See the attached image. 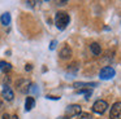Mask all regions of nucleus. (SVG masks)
I'll return each instance as SVG.
<instances>
[{
	"label": "nucleus",
	"mask_w": 121,
	"mask_h": 119,
	"mask_svg": "<svg viewBox=\"0 0 121 119\" xmlns=\"http://www.w3.org/2000/svg\"><path fill=\"white\" fill-rule=\"evenodd\" d=\"M82 113V107L79 105H69L65 110V114L68 116H76Z\"/></svg>",
	"instance_id": "39448f33"
},
{
	"label": "nucleus",
	"mask_w": 121,
	"mask_h": 119,
	"mask_svg": "<svg viewBox=\"0 0 121 119\" xmlns=\"http://www.w3.org/2000/svg\"><path fill=\"white\" fill-rule=\"evenodd\" d=\"M78 93H85V96H86V100H89L90 96H91V91H90V89H79Z\"/></svg>",
	"instance_id": "4468645a"
},
{
	"label": "nucleus",
	"mask_w": 121,
	"mask_h": 119,
	"mask_svg": "<svg viewBox=\"0 0 121 119\" xmlns=\"http://www.w3.org/2000/svg\"><path fill=\"white\" fill-rule=\"evenodd\" d=\"M26 70H31V65H26Z\"/></svg>",
	"instance_id": "a211bd4d"
},
{
	"label": "nucleus",
	"mask_w": 121,
	"mask_h": 119,
	"mask_svg": "<svg viewBox=\"0 0 121 119\" xmlns=\"http://www.w3.org/2000/svg\"><path fill=\"white\" fill-rule=\"evenodd\" d=\"M0 70L3 72H9L12 70V65L9 62H5V61H0Z\"/></svg>",
	"instance_id": "9d476101"
},
{
	"label": "nucleus",
	"mask_w": 121,
	"mask_h": 119,
	"mask_svg": "<svg viewBox=\"0 0 121 119\" xmlns=\"http://www.w3.org/2000/svg\"><path fill=\"white\" fill-rule=\"evenodd\" d=\"M12 119H18V118H17V115H13V116H12Z\"/></svg>",
	"instance_id": "aec40b11"
},
{
	"label": "nucleus",
	"mask_w": 121,
	"mask_h": 119,
	"mask_svg": "<svg viewBox=\"0 0 121 119\" xmlns=\"http://www.w3.org/2000/svg\"><path fill=\"white\" fill-rule=\"evenodd\" d=\"M70 56H72V51L69 49V47H64V48L61 49V52H60V57L63 60H66Z\"/></svg>",
	"instance_id": "1a4fd4ad"
},
{
	"label": "nucleus",
	"mask_w": 121,
	"mask_h": 119,
	"mask_svg": "<svg viewBox=\"0 0 121 119\" xmlns=\"http://www.w3.org/2000/svg\"><path fill=\"white\" fill-rule=\"evenodd\" d=\"M3 97L5 98L7 101H12V100H13L14 95H13V91H12L11 87L5 85V87L3 88Z\"/></svg>",
	"instance_id": "423d86ee"
},
{
	"label": "nucleus",
	"mask_w": 121,
	"mask_h": 119,
	"mask_svg": "<svg viewBox=\"0 0 121 119\" xmlns=\"http://www.w3.org/2000/svg\"><path fill=\"white\" fill-rule=\"evenodd\" d=\"M78 116H79L78 119H91V115L89 113H81Z\"/></svg>",
	"instance_id": "2eb2a0df"
},
{
	"label": "nucleus",
	"mask_w": 121,
	"mask_h": 119,
	"mask_svg": "<svg viewBox=\"0 0 121 119\" xmlns=\"http://www.w3.org/2000/svg\"><path fill=\"white\" fill-rule=\"evenodd\" d=\"M95 85H96V83H74V87H76V88H79V89H81L82 87L90 89V87H95Z\"/></svg>",
	"instance_id": "f8f14e48"
},
{
	"label": "nucleus",
	"mask_w": 121,
	"mask_h": 119,
	"mask_svg": "<svg viewBox=\"0 0 121 119\" xmlns=\"http://www.w3.org/2000/svg\"><path fill=\"white\" fill-rule=\"evenodd\" d=\"M90 49H91V52L95 54V56H99L100 52H102V48H100V45L98 43H92L91 45H90Z\"/></svg>",
	"instance_id": "9b49d317"
},
{
	"label": "nucleus",
	"mask_w": 121,
	"mask_h": 119,
	"mask_svg": "<svg viewBox=\"0 0 121 119\" xmlns=\"http://www.w3.org/2000/svg\"><path fill=\"white\" fill-rule=\"evenodd\" d=\"M17 87H18L20 92H27L30 89V87H31V84H30L29 80H20L17 83Z\"/></svg>",
	"instance_id": "0eeeda50"
},
{
	"label": "nucleus",
	"mask_w": 121,
	"mask_h": 119,
	"mask_svg": "<svg viewBox=\"0 0 121 119\" xmlns=\"http://www.w3.org/2000/svg\"><path fill=\"white\" fill-rule=\"evenodd\" d=\"M115 69L113 67H109V66H107V67H103L102 70H100V72H99V78L102 80H109V79H112L113 76H115Z\"/></svg>",
	"instance_id": "f03ea898"
},
{
	"label": "nucleus",
	"mask_w": 121,
	"mask_h": 119,
	"mask_svg": "<svg viewBox=\"0 0 121 119\" xmlns=\"http://www.w3.org/2000/svg\"><path fill=\"white\" fill-rule=\"evenodd\" d=\"M59 119H68V118H59Z\"/></svg>",
	"instance_id": "412c9836"
},
{
	"label": "nucleus",
	"mask_w": 121,
	"mask_h": 119,
	"mask_svg": "<svg viewBox=\"0 0 121 119\" xmlns=\"http://www.w3.org/2000/svg\"><path fill=\"white\" fill-rule=\"evenodd\" d=\"M107 107H108V103L105 102V101L98 100L96 102L92 105V111H94V113H96V114H103L105 110H107Z\"/></svg>",
	"instance_id": "7ed1b4c3"
},
{
	"label": "nucleus",
	"mask_w": 121,
	"mask_h": 119,
	"mask_svg": "<svg viewBox=\"0 0 121 119\" xmlns=\"http://www.w3.org/2000/svg\"><path fill=\"white\" fill-rule=\"evenodd\" d=\"M35 106V100L34 97H31V96H29V97H26V101H25V110L26 111H30L33 107Z\"/></svg>",
	"instance_id": "6e6552de"
},
{
	"label": "nucleus",
	"mask_w": 121,
	"mask_h": 119,
	"mask_svg": "<svg viewBox=\"0 0 121 119\" xmlns=\"http://www.w3.org/2000/svg\"><path fill=\"white\" fill-rule=\"evenodd\" d=\"M55 47H56V40H53L52 43H51V47H50V48H51V49H55Z\"/></svg>",
	"instance_id": "f3484780"
},
{
	"label": "nucleus",
	"mask_w": 121,
	"mask_h": 119,
	"mask_svg": "<svg viewBox=\"0 0 121 119\" xmlns=\"http://www.w3.org/2000/svg\"><path fill=\"white\" fill-rule=\"evenodd\" d=\"M111 119H121V102H115L111 107Z\"/></svg>",
	"instance_id": "20e7f679"
},
{
	"label": "nucleus",
	"mask_w": 121,
	"mask_h": 119,
	"mask_svg": "<svg viewBox=\"0 0 121 119\" xmlns=\"http://www.w3.org/2000/svg\"><path fill=\"white\" fill-rule=\"evenodd\" d=\"M3 110V102H1V101H0V111Z\"/></svg>",
	"instance_id": "6ab92c4d"
},
{
	"label": "nucleus",
	"mask_w": 121,
	"mask_h": 119,
	"mask_svg": "<svg viewBox=\"0 0 121 119\" xmlns=\"http://www.w3.org/2000/svg\"><path fill=\"white\" fill-rule=\"evenodd\" d=\"M1 23H3L4 26H8L9 23H11V14H9V13H4V14L1 16Z\"/></svg>",
	"instance_id": "ddd939ff"
},
{
	"label": "nucleus",
	"mask_w": 121,
	"mask_h": 119,
	"mask_svg": "<svg viewBox=\"0 0 121 119\" xmlns=\"http://www.w3.org/2000/svg\"><path fill=\"white\" fill-rule=\"evenodd\" d=\"M3 119H12V116L11 115H9V114H3Z\"/></svg>",
	"instance_id": "dca6fc26"
},
{
	"label": "nucleus",
	"mask_w": 121,
	"mask_h": 119,
	"mask_svg": "<svg viewBox=\"0 0 121 119\" xmlns=\"http://www.w3.org/2000/svg\"><path fill=\"white\" fill-rule=\"evenodd\" d=\"M69 21H70V18H69V14L65 12H59L56 13V17H55V25L56 27L59 28V30H64V28L66 27V26L69 25Z\"/></svg>",
	"instance_id": "f257e3e1"
}]
</instances>
